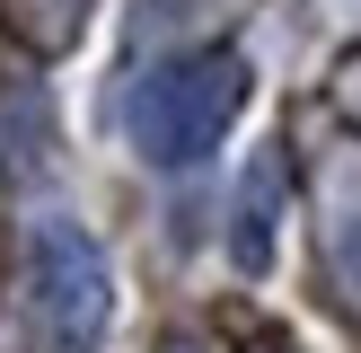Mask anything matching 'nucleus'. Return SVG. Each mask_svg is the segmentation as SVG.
Listing matches in <instances>:
<instances>
[{"label": "nucleus", "mask_w": 361, "mask_h": 353, "mask_svg": "<svg viewBox=\"0 0 361 353\" xmlns=\"http://www.w3.org/2000/svg\"><path fill=\"white\" fill-rule=\"evenodd\" d=\"M247 88H256L247 53H229V44L176 53V62H159L150 80H133V97H123V133H133V150L150 159V168H203V159L229 141Z\"/></svg>", "instance_id": "f257e3e1"}, {"label": "nucleus", "mask_w": 361, "mask_h": 353, "mask_svg": "<svg viewBox=\"0 0 361 353\" xmlns=\"http://www.w3.org/2000/svg\"><path fill=\"white\" fill-rule=\"evenodd\" d=\"M35 318H44V335L62 353H88L106 335V318H115V274H106V247L88 239L80 221H35Z\"/></svg>", "instance_id": "f03ea898"}, {"label": "nucleus", "mask_w": 361, "mask_h": 353, "mask_svg": "<svg viewBox=\"0 0 361 353\" xmlns=\"http://www.w3.org/2000/svg\"><path fill=\"white\" fill-rule=\"evenodd\" d=\"M274 221H282V159H256L238 186V212H229V256L238 274H264L274 265Z\"/></svg>", "instance_id": "7ed1b4c3"}]
</instances>
